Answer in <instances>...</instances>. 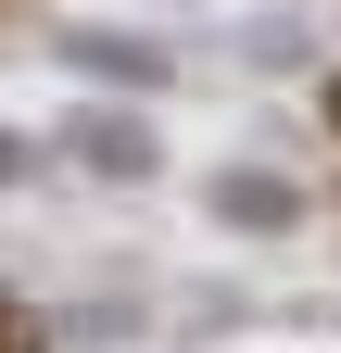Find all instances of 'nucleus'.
Instances as JSON below:
<instances>
[{
  "mask_svg": "<svg viewBox=\"0 0 341 353\" xmlns=\"http://www.w3.org/2000/svg\"><path fill=\"white\" fill-rule=\"evenodd\" d=\"M76 152H89L101 176H152V126H126V114H89V139H76Z\"/></svg>",
  "mask_w": 341,
  "mask_h": 353,
  "instance_id": "nucleus-2",
  "label": "nucleus"
},
{
  "mask_svg": "<svg viewBox=\"0 0 341 353\" xmlns=\"http://www.w3.org/2000/svg\"><path fill=\"white\" fill-rule=\"evenodd\" d=\"M76 63H101V76H139V88L164 76V51H114V38H76Z\"/></svg>",
  "mask_w": 341,
  "mask_h": 353,
  "instance_id": "nucleus-3",
  "label": "nucleus"
},
{
  "mask_svg": "<svg viewBox=\"0 0 341 353\" xmlns=\"http://www.w3.org/2000/svg\"><path fill=\"white\" fill-rule=\"evenodd\" d=\"M329 114H341V88H329Z\"/></svg>",
  "mask_w": 341,
  "mask_h": 353,
  "instance_id": "nucleus-4",
  "label": "nucleus"
},
{
  "mask_svg": "<svg viewBox=\"0 0 341 353\" xmlns=\"http://www.w3.org/2000/svg\"><path fill=\"white\" fill-rule=\"evenodd\" d=\"M202 202H215L228 228H291V214H304V190H291V176H266V164H228Z\"/></svg>",
  "mask_w": 341,
  "mask_h": 353,
  "instance_id": "nucleus-1",
  "label": "nucleus"
}]
</instances>
